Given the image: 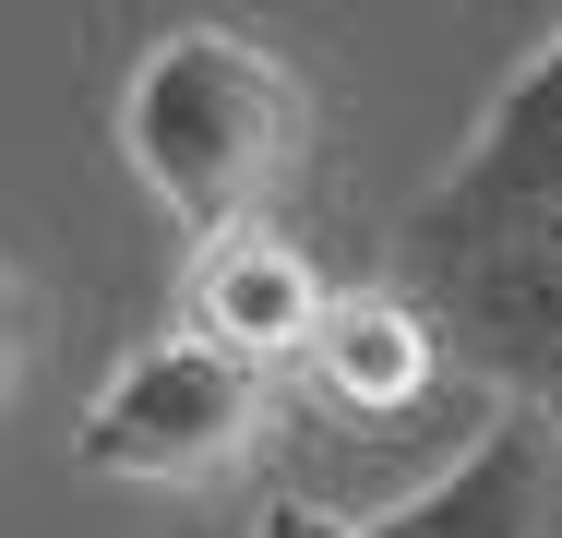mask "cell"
Returning <instances> with one entry per match:
<instances>
[{
    "label": "cell",
    "instance_id": "cell-1",
    "mask_svg": "<svg viewBox=\"0 0 562 538\" xmlns=\"http://www.w3.org/2000/svg\"><path fill=\"white\" fill-rule=\"evenodd\" d=\"M395 288L431 312L515 419L562 430V36L491 97L443 180L395 227Z\"/></svg>",
    "mask_w": 562,
    "mask_h": 538
},
{
    "label": "cell",
    "instance_id": "cell-2",
    "mask_svg": "<svg viewBox=\"0 0 562 538\" xmlns=\"http://www.w3.org/2000/svg\"><path fill=\"white\" fill-rule=\"evenodd\" d=\"M120 168L192 227V251L227 227H276V192L312 156V97L300 72L239 36V24H168L132 72H120Z\"/></svg>",
    "mask_w": 562,
    "mask_h": 538
},
{
    "label": "cell",
    "instance_id": "cell-3",
    "mask_svg": "<svg viewBox=\"0 0 562 538\" xmlns=\"http://www.w3.org/2000/svg\"><path fill=\"white\" fill-rule=\"evenodd\" d=\"M276 419V371L227 359L204 335H156L132 347L109 383L85 395V479H132V491H192V479H227Z\"/></svg>",
    "mask_w": 562,
    "mask_h": 538
},
{
    "label": "cell",
    "instance_id": "cell-4",
    "mask_svg": "<svg viewBox=\"0 0 562 538\" xmlns=\"http://www.w3.org/2000/svg\"><path fill=\"white\" fill-rule=\"evenodd\" d=\"M324 276H312V251L288 239V227H227L192 251V288H180V335H204L227 359H251V371H288L300 347H312V323H324Z\"/></svg>",
    "mask_w": 562,
    "mask_h": 538
},
{
    "label": "cell",
    "instance_id": "cell-5",
    "mask_svg": "<svg viewBox=\"0 0 562 538\" xmlns=\"http://www.w3.org/2000/svg\"><path fill=\"white\" fill-rule=\"evenodd\" d=\"M551 479H562V430L491 407V430L454 455L443 479H419L407 503L359 515L371 538H551Z\"/></svg>",
    "mask_w": 562,
    "mask_h": 538
},
{
    "label": "cell",
    "instance_id": "cell-6",
    "mask_svg": "<svg viewBox=\"0 0 562 538\" xmlns=\"http://www.w3.org/2000/svg\"><path fill=\"white\" fill-rule=\"evenodd\" d=\"M431 371H443V335H431V312H419L395 276L336 288L324 323H312V347H300V383H312L324 407H347V419H395V407H419Z\"/></svg>",
    "mask_w": 562,
    "mask_h": 538
},
{
    "label": "cell",
    "instance_id": "cell-7",
    "mask_svg": "<svg viewBox=\"0 0 562 538\" xmlns=\"http://www.w3.org/2000/svg\"><path fill=\"white\" fill-rule=\"evenodd\" d=\"M551 538H562V479H551Z\"/></svg>",
    "mask_w": 562,
    "mask_h": 538
}]
</instances>
